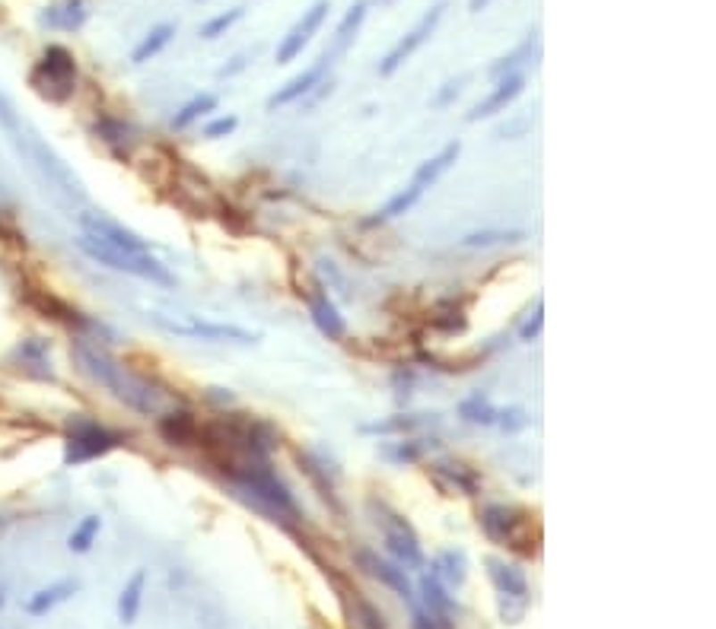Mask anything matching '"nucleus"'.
Wrapping results in <instances>:
<instances>
[{
    "label": "nucleus",
    "mask_w": 716,
    "mask_h": 629,
    "mask_svg": "<svg viewBox=\"0 0 716 629\" xmlns=\"http://www.w3.org/2000/svg\"><path fill=\"white\" fill-rule=\"evenodd\" d=\"M73 356L80 362V369L87 372L89 378H96L103 388H109L118 401H125L128 407H134V410H140V413L156 410L154 388H150L144 378L134 376V372H128L118 360H112L105 350L93 347L87 340H77V343H73Z\"/></svg>",
    "instance_id": "obj_1"
},
{
    "label": "nucleus",
    "mask_w": 716,
    "mask_h": 629,
    "mask_svg": "<svg viewBox=\"0 0 716 629\" xmlns=\"http://www.w3.org/2000/svg\"><path fill=\"white\" fill-rule=\"evenodd\" d=\"M77 248H80L89 261L105 264V268L118 270V274H131V277H140V280L160 283V286H172V283H176V277L169 274L150 252H125V248H115V245H109V242L96 239V236H87V232L77 239Z\"/></svg>",
    "instance_id": "obj_2"
},
{
    "label": "nucleus",
    "mask_w": 716,
    "mask_h": 629,
    "mask_svg": "<svg viewBox=\"0 0 716 629\" xmlns=\"http://www.w3.org/2000/svg\"><path fill=\"white\" fill-rule=\"evenodd\" d=\"M73 83H77V64L73 54L61 45H48L42 61L32 70V87L52 102H64L73 95Z\"/></svg>",
    "instance_id": "obj_3"
},
{
    "label": "nucleus",
    "mask_w": 716,
    "mask_h": 629,
    "mask_svg": "<svg viewBox=\"0 0 716 629\" xmlns=\"http://www.w3.org/2000/svg\"><path fill=\"white\" fill-rule=\"evenodd\" d=\"M487 566H490V579H494V585L500 592V617H504V623H520L529 604L526 572L520 566L504 563V559H487Z\"/></svg>",
    "instance_id": "obj_4"
},
{
    "label": "nucleus",
    "mask_w": 716,
    "mask_h": 629,
    "mask_svg": "<svg viewBox=\"0 0 716 629\" xmlns=\"http://www.w3.org/2000/svg\"><path fill=\"white\" fill-rule=\"evenodd\" d=\"M229 474H233V480L239 484L242 492H255L258 500L268 502L278 515H290V518H296V502H293L287 486L280 484L268 468H262V464H249V468L229 470Z\"/></svg>",
    "instance_id": "obj_5"
},
{
    "label": "nucleus",
    "mask_w": 716,
    "mask_h": 629,
    "mask_svg": "<svg viewBox=\"0 0 716 629\" xmlns=\"http://www.w3.org/2000/svg\"><path fill=\"white\" fill-rule=\"evenodd\" d=\"M382 525V534H386V547L404 569H420L424 566V550H420V541L417 534L411 531V525L402 518V515L388 512L386 506H379V518Z\"/></svg>",
    "instance_id": "obj_6"
},
{
    "label": "nucleus",
    "mask_w": 716,
    "mask_h": 629,
    "mask_svg": "<svg viewBox=\"0 0 716 629\" xmlns=\"http://www.w3.org/2000/svg\"><path fill=\"white\" fill-rule=\"evenodd\" d=\"M446 0H437V4H433L430 10H427L424 16H420V20H417V26L414 29L408 32V36L402 38V42L395 45L392 51H388L386 58H382V64H379V73L382 77H392L395 70H398V67L404 64V61L411 58V54H414L417 48H420V45L427 42V38L433 36V32H437V26H439V20H443V13H446Z\"/></svg>",
    "instance_id": "obj_7"
},
{
    "label": "nucleus",
    "mask_w": 716,
    "mask_h": 629,
    "mask_svg": "<svg viewBox=\"0 0 716 629\" xmlns=\"http://www.w3.org/2000/svg\"><path fill=\"white\" fill-rule=\"evenodd\" d=\"M329 0H315L312 7L306 10V13L296 20V26H293L290 32L284 36V42L278 45V64H290V61H296L303 54V48H306L309 42H312V36L319 29H322L325 16H329Z\"/></svg>",
    "instance_id": "obj_8"
},
{
    "label": "nucleus",
    "mask_w": 716,
    "mask_h": 629,
    "mask_svg": "<svg viewBox=\"0 0 716 629\" xmlns=\"http://www.w3.org/2000/svg\"><path fill=\"white\" fill-rule=\"evenodd\" d=\"M115 435L109 429L96 426V423H80V426L73 429L71 439H67V451H64V461L67 464H83V461H93V458L105 455L109 449H115Z\"/></svg>",
    "instance_id": "obj_9"
},
{
    "label": "nucleus",
    "mask_w": 716,
    "mask_h": 629,
    "mask_svg": "<svg viewBox=\"0 0 716 629\" xmlns=\"http://www.w3.org/2000/svg\"><path fill=\"white\" fill-rule=\"evenodd\" d=\"M156 325L179 337H197V340H233V343H255V334L236 325H211V321H169L156 315Z\"/></svg>",
    "instance_id": "obj_10"
},
{
    "label": "nucleus",
    "mask_w": 716,
    "mask_h": 629,
    "mask_svg": "<svg viewBox=\"0 0 716 629\" xmlns=\"http://www.w3.org/2000/svg\"><path fill=\"white\" fill-rule=\"evenodd\" d=\"M80 226L87 236H96V239L109 242V245H115V248H125V252H150L146 239H140L137 232L125 229V226L115 223V219H109V217H99V213H80Z\"/></svg>",
    "instance_id": "obj_11"
},
{
    "label": "nucleus",
    "mask_w": 716,
    "mask_h": 629,
    "mask_svg": "<svg viewBox=\"0 0 716 629\" xmlns=\"http://www.w3.org/2000/svg\"><path fill=\"white\" fill-rule=\"evenodd\" d=\"M329 61H331V54H322V58L315 61L312 67H306L300 77H293L287 87H280L278 93L268 99V109H280V105H290V102H296V99H303L306 93H312V87H319V83H322L325 70H329Z\"/></svg>",
    "instance_id": "obj_12"
},
{
    "label": "nucleus",
    "mask_w": 716,
    "mask_h": 629,
    "mask_svg": "<svg viewBox=\"0 0 716 629\" xmlns=\"http://www.w3.org/2000/svg\"><path fill=\"white\" fill-rule=\"evenodd\" d=\"M522 87H526V77H522V73H510V77L497 80L494 93H490L487 99H481L475 109L468 112V121H481V118L497 115V112H506V105H510V102L522 93Z\"/></svg>",
    "instance_id": "obj_13"
},
{
    "label": "nucleus",
    "mask_w": 716,
    "mask_h": 629,
    "mask_svg": "<svg viewBox=\"0 0 716 629\" xmlns=\"http://www.w3.org/2000/svg\"><path fill=\"white\" fill-rule=\"evenodd\" d=\"M516 515L520 512H516L512 506H487L481 515V525L494 541L512 543L516 541V528L522 525V518H516Z\"/></svg>",
    "instance_id": "obj_14"
},
{
    "label": "nucleus",
    "mask_w": 716,
    "mask_h": 629,
    "mask_svg": "<svg viewBox=\"0 0 716 629\" xmlns=\"http://www.w3.org/2000/svg\"><path fill=\"white\" fill-rule=\"evenodd\" d=\"M360 563L366 566V572H370L373 579H379L382 585H388L392 592L402 594L404 600H411V582H408V575H404L402 566L386 563V559L373 557V553H360Z\"/></svg>",
    "instance_id": "obj_15"
},
{
    "label": "nucleus",
    "mask_w": 716,
    "mask_h": 629,
    "mask_svg": "<svg viewBox=\"0 0 716 629\" xmlns=\"http://www.w3.org/2000/svg\"><path fill=\"white\" fill-rule=\"evenodd\" d=\"M459 153H462V146H459V140H455V144H446L443 146V150L437 153V156H433V160H427V162H420V169H417L414 172V185H420V188H433V185H437L439 178H443V175L449 172V169H453V162L459 160Z\"/></svg>",
    "instance_id": "obj_16"
},
{
    "label": "nucleus",
    "mask_w": 716,
    "mask_h": 629,
    "mask_svg": "<svg viewBox=\"0 0 716 629\" xmlns=\"http://www.w3.org/2000/svg\"><path fill=\"white\" fill-rule=\"evenodd\" d=\"M420 592H424V604H427V614L433 617V620L443 626V623L453 617V610H455V604H453V598L446 594V588H443V582L437 579V575H424L420 579Z\"/></svg>",
    "instance_id": "obj_17"
},
{
    "label": "nucleus",
    "mask_w": 716,
    "mask_h": 629,
    "mask_svg": "<svg viewBox=\"0 0 716 629\" xmlns=\"http://www.w3.org/2000/svg\"><path fill=\"white\" fill-rule=\"evenodd\" d=\"M420 197H424V188H420V185H414V181H408V188L398 191V194H395L386 207L376 210V217H370V226H379V223H388V219L404 217L408 210H414V203L420 201Z\"/></svg>",
    "instance_id": "obj_18"
},
{
    "label": "nucleus",
    "mask_w": 716,
    "mask_h": 629,
    "mask_svg": "<svg viewBox=\"0 0 716 629\" xmlns=\"http://www.w3.org/2000/svg\"><path fill=\"white\" fill-rule=\"evenodd\" d=\"M312 321L325 337H331V340L344 337V319L337 315V309L329 302L325 293H315L312 296Z\"/></svg>",
    "instance_id": "obj_19"
},
{
    "label": "nucleus",
    "mask_w": 716,
    "mask_h": 629,
    "mask_svg": "<svg viewBox=\"0 0 716 629\" xmlns=\"http://www.w3.org/2000/svg\"><path fill=\"white\" fill-rule=\"evenodd\" d=\"M144 585H146V572L137 569L131 575V582L121 588V598H118V620H121V623L137 620L140 600H144Z\"/></svg>",
    "instance_id": "obj_20"
},
{
    "label": "nucleus",
    "mask_w": 716,
    "mask_h": 629,
    "mask_svg": "<svg viewBox=\"0 0 716 629\" xmlns=\"http://www.w3.org/2000/svg\"><path fill=\"white\" fill-rule=\"evenodd\" d=\"M172 36H176V26H172V22H162V26L150 29V32H146L144 42L134 48L131 61H134V64H146V61L156 58V54H160V51L166 48L169 42H172Z\"/></svg>",
    "instance_id": "obj_21"
},
{
    "label": "nucleus",
    "mask_w": 716,
    "mask_h": 629,
    "mask_svg": "<svg viewBox=\"0 0 716 629\" xmlns=\"http://www.w3.org/2000/svg\"><path fill=\"white\" fill-rule=\"evenodd\" d=\"M433 575L439 582H446L449 588H459L465 582V553L462 550H446L439 553L437 563H433Z\"/></svg>",
    "instance_id": "obj_22"
},
{
    "label": "nucleus",
    "mask_w": 716,
    "mask_h": 629,
    "mask_svg": "<svg viewBox=\"0 0 716 629\" xmlns=\"http://www.w3.org/2000/svg\"><path fill=\"white\" fill-rule=\"evenodd\" d=\"M73 592H77V582H58V585H52V588H42V592L26 600V610H29L32 617H42V614H48L54 604L71 598Z\"/></svg>",
    "instance_id": "obj_23"
},
{
    "label": "nucleus",
    "mask_w": 716,
    "mask_h": 629,
    "mask_svg": "<svg viewBox=\"0 0 716 629\" xmlns=\"http://www.w3.org/2000/svg\"><path fill=\"white\" fill-rule=\"evenodd\" d=\"M535 54V38H526V42L520 45V48L512 51V54H506V58H500L497 64H490V80H504V77H510V73H520L516 67L526 64V61H532Z\"/></svg>",
    "instance_id": "obj_24"
},
{
    "label": "nucleus",
    "mask_w": 716,
    "mask_h": 629,
    "mask_svg": "<svg viewBox=\"0 0 716 629\" xmlns=\"http://www.w3.org/2000/svg\"><path fill=\"white\" fill-rule=\"evenodd\" d=\"M213 109H217V95H213V93H201V95H195V99L185 102L182 112H179V115L172 118V128H176V130H185L191 121H197V118L207 115V112H213Z\"/></svg>",
    "instance_id": "obj_25"
},
{
    "label": "nucleus",
    "mask_w": 716,
    "mask_h": 629,
    "mask_svg": "<svg viewBox=\"0 0 716 629\" xmlns=\"http://www.w3.org/2000/svg\"><path fill=\"white\" fill-rule=\"evenodd\" d=\"M363 16H366V4H363V0H357V4H354L347 13H344L341 26H337V32H335V51H344L347 45L354 42V36H357Z\"/></svg>",
    "instance_id": "obj_26"
},
{
    "label": "nucleus",
    "mask_w": 716,
    "mask_h": 629,
    "mask_svg": "<svg viewBox=\"0 0 716 629\" xmlns=\"http://www.w3.org/2000/svg\"><path fill=\"white\" fill-rule=\"evenodd\" d=\"M459 413L468 419V423H481V426H490V423H497V417H500V410H494V407H490V401L481 398V394L462 401Z\"/></svg>",
    "instance_id": "obj_27"
},
{
    "label": "nucleus",
    "mask_w": 716,
    "mask_h": 629,
    "mask_svg": "<svg viewBox=\"0 0 716 629\" xmlns=\"http://www.w3.org/2000/svg\"><path fill=\"white\" fill-rule=\"evenodd\" d=\"M45 20L54 22V26H61V29H77V26H83V20H87V10H83V0H67V4L54 7L52 13L45 16Z\"/></svg>",
    "instance_id": "obj_28"
},
{
    "label": "nucleus",
    "mask_w": 716,
    "mask_h": 629,
    "mask_svg": "<svg viewBox=\"0 0 716 629\" xmlns=\"http://www.w3.org/2000/svg\"><path fill=\"white\" fill-rule=\"evenodd\" d=\"M96 534H99V518L96 515H89V518H83L77 528H73V534L67 537V547L73 550V553H87L89 547H93Z\"/></svg>",
    "instance_id": "obj_29"
},
{
    "label": "nucleus",
    "mask_w": 716,
    "mask_h": 629,
    "mask_svg": "<svg viewBox=\"0 0 716 629\" xmlns=\"http://www.w3.org/2000/svg\"><path fill=\"white\" fill-rule=\"evenodd\" d=\"M162 433L172 442H182L185 445L195 435V419H191V413H172V417L162 419Z\"/></svg>",
    "instance_id": "obj_30"
},
{
    "label": "nucleus",
    "mask_w": 716,
    "mask_h": 629,
    "mask_svg": "<svg viewBox=\"0 0 716 629\" xmlns=\"http://www.w3.org/2000/svg\"><path fill=\"white\" fill-rule=\"evenodd\" d=\"M239 20H242V7H233V10H227V13H217L213 20H207L204 26H201V38H220Z\"/></svg>",
    "instance_id": "obj_31"
},
{
    "label": "nucleus",
    "mask_w": 716,
    "mask_h": 629,
    "mask_svg": "<svg viewBox=\"0 0 716 629\" xmlns=\"http://www.w3.org/2000/svg\"><path fill=\"white\" fill-rule=\"evenodd\" d=\"M420 419L417 417H398L388 419V423H373V426H363V433H404V429H414Z\"/></svg>",
    "instance_id": "obj_32"
},
{
    "label": "nucleus",
    "mask_w": 716,
    "mask_h": 629,
    "mask_svg": "<svg viewBox=\"0 0 716 629\" xmlns=\"http://www.w3.org/2000/svg\"><path fill=\"white\" fill-rule=\"evenodd\" d=\"M520 239V232H478V236H468L465 245H497V242H512Z\"/></svg>",
    "instance_id": "obj_33"
},
{
    "label": "nucleus",
    "mask_w": 716,
    "mask_h": 629,
    "mask_svg": "<svg viewBox=\"0 0 716 629\" xmlns=\"http://www.w3.org/2000/svg\"><path fill=\"white\" fill-rule=\"evenodd\" d=\"M236 124H239V121H236L233 115H229V118H217V121H211L204 128V137H211V140L227 137V134H233V130H236Z\"/></svg>",
    "instance_id": "obj_34"
},
{
    "label": "nucleus",
    "mask_w": 716,
    "mask_h": 629,
    "mask_svg": "<svg viewBox=\"0 0 716 629\" xmlns=\"http://www.w3.org/2000/svg\"><path fill=\"white\" fill-rule=\"evenodd\" d=\"M0 124H4V128L10 130V134H13V140H20V121H16V115H13V105H10L7 99H4V95H0Z\"/></svg>",
    "instance_id": "obj_35"
},
{
    "label": "nucleus",
    "mask_w": 716,
    "mask_h": 629,
    "mask_svg": "<svg viewBox=\"0 0 716 629\" xmlns=\"http://www.w3.org/2000/svg\"><path fill=\"white\" fill-rule=\"evenodd\" d=\"M360 617H363V620H360V626H363V629H386V626H382L379 610H373L370 604H360Z\"/></svg>",
    "instance_id": "obj_36"
},
{
    "label": "nucleus",
    "mask_w": 716,
    "mask_h": 629,
    "mask_svg": "<svg viewBox=\"0 0 716 629\" xmlns=\"http://www.w3.org/2000/svg\"><path fill=\"white\" fill-rule=\"evenodd\" d=\"M462 93V80H453V83H446V89H443V93L437 95V102H433V105H439V109H443V105H449V102L455 99V95Z\"/></svg>",
    "instance_id": "obj_37"
},
{
    "label": "nucleus",
    "mask_w": 716,
    "mask_h": 629,
    "mask_svg": "<svg viewBox=\"0 0 716 629\" xmlns=\"http://www.w3.org/2000/svg\"><path fill=\"white\" fill-rule=\"evenodd\" d=\"M538 331H541V305L535 309V319L529 321L526 327H522V340H532V337H538Z\"/></svg>",
    "instance_id": "obj_38"
},
{
    "label": "nucleus",
    "mask_w": 716,
    "mask_h": 629,
    "mask_svg": "<svg viewBox=\"0 0 716 629\" xmlns=\"http://www.w3.org/2000/svg\"><path fill=\"white\" fill-rule=\"evenodd\" d=\"M414 629H439V623L424 610H414Z\"/></svg>",
    "instance_id": "obj_39"
},
{
    "label": "nucleus",
    "mask_w": 716,
    "mask_h": 629,
    "mask_svg": "<svg viewBox=\"0 0 716 629\" xmlns=\"http://www.w3.org/2000/svg\"><path fill=\"white\" fill-rule=\"evenodd\" d=\"M490 0H471V4H468V7H471V13H481L484 7H487Z\"/></svg>",
    "instance_id": "obj_40"
},
{
    "label": "nucleus",
    "mask_w": 716,
    "mask_h": 629,
    "mask_svg": "<svg viewBox=\"0 0 716 629\" xmlns=\"http://www.w3.org/2000/svg\"><path fill=\"white\" fill-rule=\"evenodd\" d=\"M382 4H388V0H382Z\"/></svg>",
    "instance_id": "obj_41"
}]
</instances>
